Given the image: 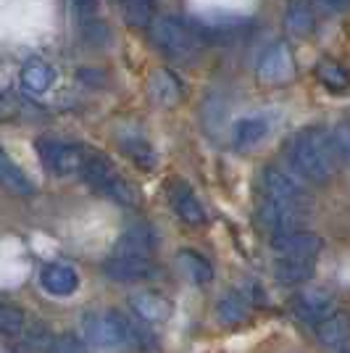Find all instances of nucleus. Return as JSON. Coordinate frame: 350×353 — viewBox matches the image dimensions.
Segmentation results:
<instances>
[{
    "instance_id": "f257e3e1",
    "label": "nucleus",
    "mask_w": 350,
    "mask_h": 353,
    "mask_svg": "<svg viewBox=\"0 0 350 353\" xmlns=\"http://www.w3.org/2000/svg\"><path fill=\"white\" fill-rule=\"evenodd\" d=\"M287 163H290L292 174L324 185L337 174L340 156L332 143V132H327L324 127H308L292 137L287 143Z\"/></svg>"
},
{
    "instance_id": "f03ea898",
    "label": "nucleus",
    "mask_w": 350,
    "mask_h": 353,
    "mask_svg": "<svg viewBox=\"0 0 350 353\" xmlns=\"http://www.w3.org/2000/svg\"><path fill=\"white\" fill-rule=\"evenodd\" d=\"M82 335H85V343L101 348V351H116V348L137 345L140 340H145L143 330L119 311L82 316Z\"/></svg>"
},
{
    "instance_id": "7ed1b4c3",
    "label": "nucleus",
    "mask_w": 350,
    "mask_h": 353,
    "mask_svg": "<svg viewBox=\"0 0 350 353\" xmlns=\"http://www.w3.org/2000/svg\"><path fill=\"white\" fill-rule=\"evenodd\" d=\"M150 37H153V43L158 45L169 59L174 61L190 59L192 53L198 50V45H200L198 27H192L185 19H176V16H158V19H153Z\"/></svg>"
},
{
    "instance_id": "20e7f679",
    "label": "nucleus",
    "mask_w": 350,
    "mask_h": 353,
    "mask_svg": "<svg viewBox=\"0 0 350 353\" xmlns=\"http://www.w3.org/2000/svg\"><path fill=\"white\" fill-rule=\"evenodd\" d=\"M79 176L88 182L92 190L108 195L111 201H116L121 206H132V203L137 201V195H134L130 182H127L124 176H119L116 169H114V163L108 161L105 156H101V153H90L88 150L85 163H82V169H79Z\"/></svg>"
},
{
    "instance_id": "39448f33",
    "label": "nucleus",
    "mask_w": 350,
    "mask_h": 353,
    "mask_svg": "<svg viewBox=\"0 0 350 353\" xmlns=\"http://www.w3.org/2000/svg\"><path fill=\"white\" fill-rule=\"evenodd\" d=\"M256 216L263 230H269L271 235L292 232V230H303V224L311 219V203H282L261 198Z\"/></svg>"
},
{
    "instance_id": "423d86ee",
    "label": "nucleus",
    "mask_w": 350,
    "mask_h": 353,
    "mask_svg": "<svg viewBox=\"0 0 350 353\" xmlns=\"http://www.w3.org/2000/svg\"><path fill=\"white\" fill-rule=\"evenodd\" d=\"M261 198L282 203H311V195L303 188V179L287 169L266 166L261 174Z\"/></svg>"
},
{
    "instance_id": "0eeeda50",
    "label": "nucleus",
    "mask_w": 350,
    "mask_h": 353,
    "mask_svg": "<svg viewBox=\"0 0 350 353\" xmlns=\"http://www.w3.org/2000/svg\"><path fill=\"white\" fill-rule=\"evenodd\" d=\"M88 150L79 145H66L59 140H37V159L43 166L56 176H72L79 174L82 163H85Z\"/></svg>"
},
{
    "instance_id": "6e6552de",
    "label": "nucleus",
    "mask_w": 350,
    "mask_h": 353,
    "mask_svg": "<svg viewBox=\"0 0 350 353\" xmlns=\"http://www.w3.org/2000/svg\"><path fill=\"white\" fill-rule=\"evenodd\" d=\"M166 198H169V206L174 211L179 219L190 227H198V224H205V206L200 203V198L192 192V188L182 179H172L166 185Z\"/></svg>"
},
{
    "instance_id": "1a4fd4ad",
    "label": "nucleus",
    "mask_w": 350,
    "mask_h": 353,
    "mask_svg": "<svg viewBox=\"0 0 350 353\" xmlns=\"http://www.w3.org/2000/svg\"><path fill=\"white\" fill-rule=\"evenodd\" d=\"M324 243L319 235L308 230H292V232H279L271 235V250L277 256H292V259H313L321 253Z\"/></svg>"
},
{
    "instance_id": "9d476101",
    "label": "nucleus",
    "mask_w": 350,
    "mask_h": 353,
    "mask_svg": "<svg viewBox=\"0 0 350 353\" xmlns=\"http://www.w3.org/2000/svg\"><path fill=\"white\" fill-rule=\"evenodd\" d=\"M335 309V298L327 290H300L292 298V314L306 324H319Z\"/></svg>"
},
{
    "instance_id": "9b49d317",
    "label": "nucleus",
    "mask_w": 350,
    "mask_h": 353,
    "mask_svg": "<svg viewBox=\"0 0 350 353\" xmlns=\"http://www.w3.org/2000/svg\"><path fill=\"white\" fill-rule=\"evenodd\" d=\"M156 248V235L147 224H132L127 227L114 245V256H132V259H150Z\"/></svg>"
},
{
    "instance_id": "f8f14e48",
    "label": "nucleus",
    "mask_w": 350,
    "mask_h": 353,
    "mask_svg": "<svg viewBox=\"0 0 350 353\" xmlns=\"http://www.w3.org/2000/svg\"><path fill=\"white\" fill-rule=\"evenodd\" d=\"M103 274L114 282H140L153 274L150 259H132V256H114L105 259Z\"/></svg>"
},
{
    "instance_id": "ddd939ff",
    "label": "nucleus",
    "mask_w": 350,
    "mask_h": 353,
    "mask_svg": "<svg viewBox=\"0 0 350 353\" xmlns=\"http://www.w3.org/2000/svg\"><path fill=\"white\" fill-rule=\"evenodd\" d=\"M292 72V59L290 50L282 43L271 45L263 50V56L258 59V79L263 82H282L287 79Z\"/></svg>"
},
{
    "instance_id": "4468645a",
    "label": "nucleus",
    "mask_w": 350,
    "mask_h": 353,
    "mask_svg": "<svg viewBox=\"0 0 350 353\" xmlns=\"http://www.w3.org/2000/svg\"><path fill=\"white\" fill-rule=\"evenodd\" d=\"M316 338L327 348H342L350 340V314L348 311H332L329 316H324L319 324H313Z\"/></svg>"
},
{
    "instance_id": "2eb2a0df",
    "label": "nucleus",
    "mask_w": 350,
    "mask_h": 353,
    "mask_svg": "<svg viewBox=\"0 0 350 353\" xmlns=\"http://www.w3.org/2000/svg\"><path fill=\"white\" fill-rule=\"evenodd\" d=\"M40 282H43V288L50 295L66 298V295H72L79 288V274L69 264H48L40 272Z\"/></svg>"
},
{
    "instance_id": "dca6fc26",
    "label": "nucleus",
    "mask_w": 350,
    "mask_h": 353,
    "mask_svg": "<svg viewBox=\"0 0 350 353\" xmlns=\"http://www.w3.org/2000/svg\"><path fill=\"white\" fill-rule=\"evenodd\" d=\"M285 27L295 37H308L316 30V8L313 0H287L285 8Z\"/></svg>"
},
{
    "instance_id": "f3484780",
    "label": "nucleus",
    "mask_w": 350,
    "mask_h": 353,
    "mask_svg": "<svg viewBox=\"0 0 350 353\" xmlns=\"http://www.w3.org/2000/svg\"><path fill=\"white\" fill-rule=\"evenodd\" d=\"M316 269V261L313 259H292V256H277L274 259V277L282 285H303V282L311 280Z\"/></svg>"
},
{
    "instance_id": "a211bd4d",
    "label": "nucleus",
    "mask_w": 350,
    "mask_h": 353,
    "mask_svg": "<svg viewBox=\"0 0 350 353\" xmlns=\"http://www.w3.org/2000/svg\"><path fill=\"white\" fill-rule=\"evenodd\" d=\"M269 134V121L263 117H243L232 127V145L237 150H250Z\"/></svg>"
},
{
    "instance_id": "6ab92c4d",
    "label": "nucleus",
    "mask_w": 350,
    "mask_h": 353,
    "mask_svg": "<svg viewBox=\"0 0 350 353\" xmlns=\"http://www.w3.org/2000/svg\"><path fill=\"white\" fill-rule=\"evenodd\" d=\"M53 82H56V72H53L48 63H43V61H30V63L21 69V74H19V85H21V90H27V92H32V95H43V92H48Z\"/></svg>"
},
{
    "instance_id": "aec40b11",
    "label": "nucleus",
    "mask_w": 350,
    "mask_h": 353,
    "mask_svg": "<svg viewBox=\"0 0 350 353\" xmlns=\"http://www.w3.org/2000/svg\"><path fill=\"white\" fill-rule=\"evenodd\" d=\"M0 185L6 190H11L14 195H32L34 192L32 179L11 161V156L6 150H0Z\"/></svg>"
},
{
    "instance_id": "412c9836",
    "label": "nucleus",
    "mask_w": 350,
    "mask_h": 353,
    "mask_svg": "<svg viewBox=\"0 0 350 353\" xmlns=\"http://www.w3.org/2000/svg\"><path fill=\"white\" fill-rule=\"evenodd\" d=\"M248 314H250V298L243 293V290H232V293H227L219 303H216V316H219V322H224V324L245 322Z\"/></svg>"
},
{
    "instance_id": "4be33fe9",
    "label": "nucleus",
    "mask_w": 350,
    "mask_h": 353,
    "mask_svg": "<svg viewBox=\"0 0 350 353\" xmlns=\"http://www.w3.org/2000/svg\"><path fill=\"white\" fill-rule=\"evenodd\" d=\"M313 77L319 79V85H324L332 92H348L350 90V74L345 72V66H340L332 59H321L313 66Z\"/></svg>"
},
{
    "instance_id": "5701e85b",
    "label": "nucleus",
    "mask_w": 350,
    "mask_h": 353,
    "mask_svg": "<svg viewBox=\"0 0 350 353\" xmlns=\"http://www.w3.org/2000/svg\"><path fill=\"white\" fill-rule=\"evenodd\" d=\"M179 266H182V272L190 277L192 282H198V285H205V282L214 280V266L208 264V259H203L200 253H195V250H179Z\"/></svg>"
},
{
    "instance_id": "b1692460",
    "label": "nucleus",
    "mask_w": 350,
    "mask_h": 353,
    "mask_svg": "<svg viewBox=\"0 0 350 353\" xmlns=\"http://www.w3.org/2000/svg\"><path fill=\"white\" fill-rule=\"evenodd\" d=\"M121 150H124L140 169H145V172H150V169L158 163V156H156L153 145H150L147 140H143V137H137V134L124 137V140H121Z\"/></svg>"
},
{
    "instance_id": "393cba45",
    "label": "nucleus",
    "mask_w": 350,
    "mask_h": 353,
    "mask_svg": "<svg viewBox=\"0 0 350 353\" xmlns=\"http://www.w3.org/2000/svg\"><path fill=\"white\" fill-rule=\"evenodd\" d=\"M132 306L137 311V316H143L145 322H161L169 316V303L158 295H137Z\"/></svg>"
},
{
    "instance_id": "a878e982",
    "label": "nucleus",
    "mask_w": 350,
    "mask_h": 353,
    "mask_svg": "<svg viewBox=\"0 0 350 353\" xmlns=\"http://www.w3.org/2000/svg\"><path fill=\"white\" fill-rule=\"evenodd\" d=\"M150 90H153V95L158 98L161 103H174L176 98H179V82H176L174 74L169 72L156 74L153 82H150Z\"/></svg>"
},
{
    "instance_id": "bb28decb",
    "label": "nucleus",
    "mask_w": 350,
    "mask_h": 353,
    "mask_svg": "<svg viewBox=\"0 0 350 353\" xmlns=\"http://www.w3.org/2000/svg\"><path fill=\"white\" fill-rule=\"evenodd\" d=\"M21 327H24V311L0 301V332L16 335V332H21Z\"/></svg>"
},
{
    "instance_id": "cd10ccee",
    "label": "nucleus",
    "mask_w": 350,
    "mask_h": 353,
    "mask_svg": "<svg viewBox=\"0 0 350 353\" xmlns=\"http://www.w3.org/2000/svg\"><path fill=\"white\" fill-rule=\"evenodd\" d=\"M124 16L130 24H137V27H145L150 19V6L145 0H124Z\"/></svg>"
},
{
    "instance_id": "c85d7f7f",
    "label": "nucleus",
    "mask_w": 350,
    "mask_h": 353,
    "mask_svg": "<svg viewBox=\"0 0 350 353\" xmlns=\"http://www.w3.org/2000/svg\"><path fill=\"white\" fill-rule=\"evenodd\" d=\"M332 143H335V150H337V156H340V161L350 163V119L342 121L335 132H332Z\"/></svg>"
},
{
    "instance_id": "c756f323",
    "label": "nucleus",
    "mask_w": 350,
    "mask_h": 353,
    "mask_svg": "<svg viewBox=\"0 0 350 353\" xmlns=\"http://www.w3.org/2000/svg\"><path fill=\"white\" fill-rule=\"evenodd\" d=\"M48 353H88V348H85L82 340L72 338V335H63V338H59L53 345H50V351Z\"/></svg>"
}]
</instances>
